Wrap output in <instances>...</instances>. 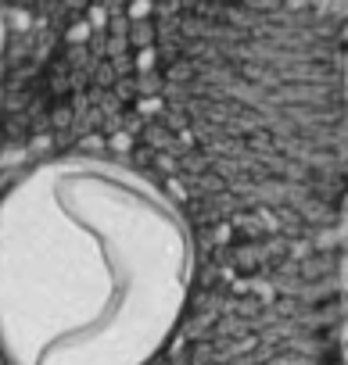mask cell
I'll return each mask as SVG.
<instances>
[{"label": "cell", "instance_id": "cell-1", "mask_svg": "<svg viewBox=\"0 0 348 365\" xmlns=\"http://www.w3.org/2000/svg\"><path fill=\"white\" fill-rule=\"evenodd\" d=\"M194 276L187 219L151 179L54 158L0 197V347L11 365H147Z\"/></svg>", "mask_w": 348, "mask_h": 365}]
</instances>
